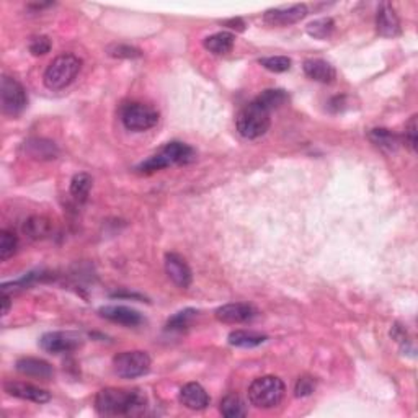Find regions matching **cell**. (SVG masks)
<instances>
[{
  "mask_svg": "<svg viewBox=\"0 0 418 418\" xmlns=\"http://www.w3.org/2000/svg\"><path fill=\"white\" fill-rule=\"evenodd\" d=\"M147 399L141 391L106 387L95 397V409L101 417H136L144 414Z\"/></svg>",
  "mask_w": 418,
  "mask_h": 418,
  "instance_id": "obj_1",
  "label": "cell"
},
{
  "mask_svg": "<svg viewBox=\"0 0 418 418\" xmlns=\"http://www.w3.org/2000/svg\"><path fill=\"white\" fill-rule=\"evenodd\" d=\"M196 152L185 142H168L162 149L137 167L141 173H152L170 165H186L195 160Z\"/></svg>",
  "mask_w": 418,
  "mask_h": 418,
  "instance_id": "obj_2",
  "label": "cell"
},
{
  "mask_svg": "<svg viewBox=\"0 0 418 418\" xmlns=\"http://www.w3.org/2000/svg\"><path fill=\"white\" fill-rule=\"evenodd\" d=\"M286 394V386L277 376H263L255 379L248 387V400L262 410L274 409L281 404Z\"/></svg>",
  "mask_w": 418,
  "mask_h": 418,
  "instance_id": "obj_3",
  "label": "cell"
},
{
  "mask_svg": "<svg viewBox=\"0 0 418 418\" xmlns=\"http://www.w3.org/2000/svg\"><path fill=\"white\" fill-rule=\"evenodd\" d=\"M82 69V61L74 54H61L51 61L44 72V85L49 90H63L69 87Z\"/></svg>",
  "mask_w": 418,
  "mask_h": 418,
  "instance_id": "obj_4",
  "label": "cell"
},
{
  "mask_svg": "<svg viewBox=\"0 0 418 418\" xmlns=\"http://www.w3.org/2000/svg\"><path fill=\"white\" fill-rule=\"evenodd\" d=\"M270 125H272L270 111L260 106L255 100L243 106L236 118L239 134L246 137V139H258V137H262L270 129Z\"/></svg>",
  "mask_w": 418,
  "mask_h": 418,
  "instance_id": "obj_5",
  "label": "cell"
},
{
  "mask_svg": "<svg viewBox=\"0 0 418 418\" xmlns=\"http://www.w3.org/2000/svg\"><path fill=\"white\" fill-rule=\"evenodd\" d=\"M151 356L146 351H123L113 358V371L121 379H136L151 371Z\"/></svg>",
  "mask_w": 418,
  "mask_h": 418,
  "instance_id": "obj_6",
  "label": "cell"
},
{
  "mask_svg": "<svg viewBox=\"0 0 418 418\" xmlns=\"http://www.w3.org/2000/svg\"><path fill=\"white\" fill-rule=\"evenodd\" d=\"M0 100H2L4 113L8 116H18L28 105L25 87L8 75H4L0 82Z\"/></svg>",
  "mask_w": 418,
  "mask_h": 418,
  "instance_id": "obj_7",
  "label": "cell"
},
{
  "mask_svg": "<svg viewBox=\"0 0 418 418\" xmlns=\"http://www.w3.org/2000/svg\"><path fill=\"white\" fill-rule=\"evenodd\" d=\"M121 121L126 129L141 132L154 127L159 121V113L149 105L129 103L121 111Z\"/></svg>",
  "mask_w": 418,
  "mask_h": 418,
  "instance_id": "obj_8",
  "label": "cell"
},
{
  "mask_svg": "<svg viewBox=\"0 0 418 418\" xmlns=\"http://www.w3.org/2000/svg\"><path fill=\"white\" fill-rule=\"evenodd\" d=\"M84 343L82 335L77 332H48L39 340V346L53 355L70 353L80 348Z\"/></svg>",
  "mask_w": 418,
  "mask_h": 418,
  "instance_id": "obj_9",
  "label": "cell"
},
{
  "mask_svg": "<svg viewBox=\"0 0 418 418\" xmlns=\"http://www.w3.org/2000/svg\"><path fill=\"white\" fill-rule=\"evenodd\" d=\"M305 17H308V7L304 4H299L291 5V7L268 10L263 20L272 27H288V25L300 22Z\"/></svg>",
  "mask_w": 418,
  "mask_h": 418,
  "instance_id": "obj_10",
  "label": "cell"
},
{
  "mask_svg": "<svg viewBox=\"0 0 418 418\" xmlns=\"http://www.w3.org/2000/svg\"><path fill=\"white\" fill-rule=\"evenodd\" d=\"M4 389L8 395L17 397V399L34 402V404H46L51 400V394L48 391L37 387L33 384H27V382L18 381H7L4 384Z\"/></svg>",
  "mask_w": 418,
  "mask_h": 418,
  "instance_id": "obj_11",
  "label": "cell"
},
{
  "mask_svg": "<svg viewBox=\"0 0 418 418\" xmlns=\"http://www.w3.org/2000/svg\"><path fill=\"white\" fill-rule=\"evenodd\" d=\"M257 315L253 305L243 303L226 304L216 310V319L222 324H246Z\"/></svg>",
  "mask_w": 418,
  "mask_h": 418,
  "instance_id": "obj_12",
  "label": "cell"
},
{
  "mask_svg": "<svg viewBox=\"0 0 418 418\" xmlns=\"http://www.w3.org/2000/svg\"><path fill=\"white\" fill-rule=\"evenodd\" d=\"M165 272L168 278L177 284L178 288L186 289L191 284V270L185 262V258L178 253H167L165 255Z\"/></svg>",
  "mask_w": 418,
  "mask_h": 418,
  "instance_id": "obj_13",
  "label": "cell"
},
{
  "mask_svg": "<svg viewBox=\"0 0 418 418\" xmlns=\"http://www.w3.org/2000/svg\"><path fill=\"white\" fill-rule=\"evenodd\" d=\"M376 27H377V33L384 38H394L400 34V20L397 17L394 7L391 4L384 2L377 10V17H376Z\"/></svg>",
  "mask_w": 418,
  "mask_h": 418,
  "instance_id": "obj_14",
  "label": "cell"
},
{
  "mask_svg": "<svg viewBox=\"0 0 418 418\" xmlns=\"http://www.w3.org/2000/svg\"><path fill=\"white\" fill-rule=\"evenodd\" d=\"M178 399H180L182 405H185L190 410H205L209 402H211L205 387L198 384V382H188V384L183 386L180 394H178Z\"/></svg>",
  "mask_w": 418,
  "mask_h": 418,
  "instance_id": "obj_15",
  "label": "cell"
},
{
  "mask_svg": "<svg viewBox=\"0 0 418 418\" xmlns=\"http://www.w3.org/2000/svg\"><path fill=\"white\" fill-rule=\"evenodd\" d=\"M100 315L115 324L126 325V327H136V325L144 322V319L137 310L126 308V305H105L100 309Z\"/></svg>",
  "mask_w": 418,
  "mask_h": 418,
  "instance_id": "obj_16",
  "label": "cell"
},
{
  "mask_svg": "<svg viewBox=\"0 0 418 418\" xmlns=\"http://www.w3.org/2000/svg\"><path fill=\"white\" fill-rule=\"evenodd\" d=\"M15 368L20 374L28 376V377H37V379L49 381L51 377L54 376V368L51 366L48 361L42 358H20L15 365Z\"/></svg>",
  "mask_w": 418,
  "mask_h": 418,
  "instance_id": "obj_17",
  "label": "cell"
},
{
  "mask_svg": "<svg viewBox=\"0 0 418 418\" xmlns=\"http://www.w3.org/2000/svg\"><path fill=\"white\" fill-rule=\"evenodd\" d=\"M303 69L309 79L320 84H332L336 77L334 65L324 59H308L304 63Z\"/></svg>",
  "mask_w": 418,
  "mask_h": 418,
  "instance_id": "obj_18",
  "label": "cell"
},
{
  "mask_svg": "<svg viewBox=\"0 0 418 418\" xmlns=\"http://www.w3.org/2000/svg\"><path fill=\"white\" fill-rule=\"evenodd\" d=\"M23 149L30 157H33V159H38V160H53L59 154L58 146H56L53 141L38 139V137L25 141Z\"/></svg>",
  "mask_w": 418,
  "mask_h": 418,
  "instance_id": "obj_19",
  "label": "cell"
},
{
  "mask_svg": "<svg viewBox=\"0 0 418 418\" xmlns=\"http://www.w3.org/2000/svg\"><path fill=\"white\" fill-rule=\"evenodd\" d=\"M369 139L379 149L387 152H395L402 144L400 136L392 132L391 129H386V127H374V129H371Z\"/></svg>",
  "mask_w": 418,
  "mask_h": 418,
  "instance_id": "obj_20",
  "label": "cell"
},
{
  "mask_svg": "<svg viewBox=\"0 0 418 418\" xmlns=\"http://www.w3.org/2000/svg\"><path fill=\"white\" fill-rule=\"evenodd\" d=\"M267 340V335L253 332V330H234L229 334V345L237 346V348H255V346L263 345Z\"/></svg>",
  "mask_w": 418,
  "mask_h": 418,
  "instance_id": "obj_21",
  "label": "cell"
},
{
  "mask_svg": "<svg viewBox=\"0 0 418 418\" xmlns=\"http://www.w3.org/2000/svg\"><path fill=\"white\" fill-rule=\"evenodd\" d=\"M234 42H236V38H234L232 33L219 32V33L211 34V37L205 38L203 46H205L209 53H213L216 56H224V54L231 53L234 48Z\"/></svg>",
  "mask_w": 418,
  "mask_h": 418,
  "instance_id": "obj_22",
  "label": "cell"
},
{
  "mask_svg": "<svg viewBox=\"0 0 418 418\" xmlns=\"http://www.w3.org/2000/svg\"><path fill=\"white\" fill-rule=\"evenodd\" d=\"M23 232L27 234L33 241H39V239H46L53 232V222L51 219L44 216H33L23 224Z\"/></svg>",
  "mask_w": 418,
  "mask_h": 418,
  "instance_id": "obj_23",
  "label": "cell"
},
{
  "mask_svg": "<svg viewBox=\"0 0 418 418\" xmlns=\"http://www.w3.org/2000/svg\"><path fill=\"white\" fill-rule=\"evenodd\" d=\"M289 100L288 94L281 89H268V90H263L262 94H260L255 101L260 106H263L265 110L270 111L272 113L273 110H278L279 106H283L286 101Z\"/></svg>",
  "mask_w": 418,
  "mask_h": 418,
  "instance_id": "obj_24",
  "label": "cell"
},
{
  "mask_svg": "<svg viewBox=\"0 0 418 418\" xmlns=\"http://www.w3.org/2000/svg\"><path fill=\"white\" fill-rule=\"evenodd\" d=\"M219 410L226 418H241L247 415V407L237 394H229L224 397Z\"/></svg>",
  "mask_w": 418,
  "mask_h": 418,
  "instance_id": "obj_25",
  "label": "cell"
},
{
  "mask_svg": "<svg viewBox=\"0 0 418 418\" xmlns=\"http://www.w3.org/2000/svg\"><path fill=\"white\" fill-rule=\"evenodd\" d=\"M94 185V180L89 173H77L70 182V195L77 203H85L89 198V193Z\"/></svg>",
  "mask_w": 418,
  "mask_h": 418,
  "instance_id": "obj_26",
  "label": "cell"
},
{
  "mask_svg": "<svg viewBox=\"0 0 418 418\" xmlns=\"http://www.w3.org/2000/svg\"><path fill=\"white\" fill-rule=\"evenodd\" d=\"M335 23L332 18H320L308 25V34L315 39H327L334 33Z\"/></svg>",
  "mask_w": 418,
  "mask_h": 418,
  "instance_id": "obj_27",
  "label": "cell"
},
{
  "mask_svg": "<svg viewBox=\"0 0 418 418\" xmlns=\"http://www.w3.org/2000/svg\"><path fill=\"white\" fill-rule=\"evenodd\" d=\"M258 63L260 65H263L265 69L270 70V72L281 74L291 69L293 61L289 59L288 56H270V58H262Z\"/></svg>",
  "mask_w": 418,
  "mask_h": 418,
  "instance_id": "obj_28",
  "label": "cell"
},
{
  "mask_svg": "<svg viewBox=\"0 0 418 418\" xmlns=\"http://www.w3.org/2000/svg\"><path fill=\"white\" fill-rule=\"evenodd\" d=\"M18 248V239L13 232L2 231L0 234V260H8Z\"/></svg>",
  "mask_w": 418,
  "mask_h": 418,
  "instance_id": "obj_29",
  "label": "cell"
},
{
  "mask_svg": "<svg viewBox=\"0 0 418 418\" xmlns=\"http://www.w3.org/2000/svg\"><path fill=\"white\" fill-rule=\"evenodd\" d=\"M196 310L195 309H185L182 312H178L173 315V317L167 322V329L168 330H183L186 329L188 325L191 324V320L196 317Z\"/></svg>",
  "mask_w": 418,
  "mask_h": 418,
  "instance_id": "obj_30",
  "label": "cell"
},
{
  "mask_svg": "<svg viewBox=\"0 0 418 418\" xmlns=\"http://www.w3.org/2000/svg\"><path fill=\"white\" fill-rule=\"evenodd\" d=\"M418 125H417V115L410 118L409 123L405 125L404 132V142L412 152H417V142H418Z\"/></svg>",
  "mask_w": 418,
  "mask_h": 418,
  "instance_id": "obj_31",
  "label": "cell"
},
{
  "mask_svg": "<svg viewBox=\"0 0 418 418\" xmlns=\"http://www.w3.org/2000/svg\"><path fill=\"white\" fill-rule=\"evenodd\" d=\"M28 48H30V53L33 56H44L49 53L51 48H53V43H51V39L48 37H37L30 42Z\"/></svg>",
  "mask_w": 418,
  "mask_h": 418,
  "instance_id": "obj_32",
  "label": "cell"
},
{
  "mask_svg": "<svg viewBox=\"0 0 418 418\" xmlns=\"http://www.w3.org/2000/svg\"><path fill=\"white\" fill-rule=\"evenodd\" d=\"M315 389V381L312 379V377L309 376H303L299 377L298 382H296V397H308L314 392Z\"/></svg>",
  "mask_w": 418,
  "mask_h": 418,
  "instance_id": "obj_33",
  "label": "cell"
},
{
  "mask_svg": "<svg viewBox=\"0 0 418 418\" xmlns=\"http://www.w3.org/2000/svg\"><path fill=\"white\" fill-rule=\"evenodd\" d=\"M108 53L115 58H126V59H132V58H139L141 51L131 48V46H123V44H116L111 46L108 49Z\"/></svg>",
  "mask_w": 418,
  "mask_h": 418,
  "instance_id": "obj_34",
  "label": "cell"
},
{
  "mask_svg": "<svg viewBox=\"0 0 418 418\" xmlns=\"http://www.w3.org/2000/svg\"><path fill=\"white\" fill-rule=\"evenodd\" d=\"M227 25L229 28H232V30H239V32H242L243 30V27H246V25H243V22L241 18H232V20H227V22H224Z\"/></svg>",
  "mask_w": 418,
  "mask_h": 418,
  "instance_id": "obj_35",
  "label": "cell"
},
{
  "mask_svg": "<svg viewBox=\"0 0 418 418\" xmlns=\"http://www.w3.org/2000/svg\"><path fill=\"white\" fill-rule=\"evenodd\" d=\"M8 309H10V298L7 296V293L4 291V296H2V315H7Z\"/></svg>",
  "mask_w": 418,
  "mask_h": 418,
  "instance_id": "obj_36",
  "label": "cell"
}]
</instances>
